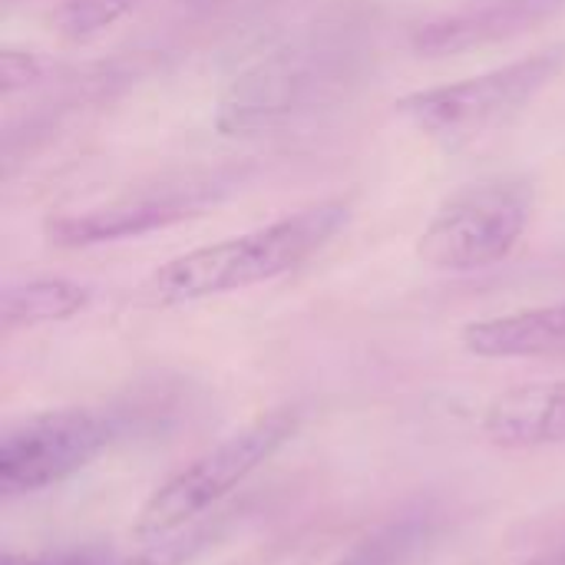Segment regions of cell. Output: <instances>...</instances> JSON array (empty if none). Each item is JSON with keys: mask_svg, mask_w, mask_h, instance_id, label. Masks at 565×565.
Returning <instances> with one entry per match:
<instances>
[{"mask_svg": "<svg viewBox=\"0 0 565 565\" xmlns=\"http://www.w3.org/2000/svg\"><path fill=\"white\" fill-rule=\"evenodd\" d=\"M367 60L364 36L348 23L315 26L242 70L218 96L222 136L275 132L341 96Z\"/></svg>", "mask_w": 565, "mask_h": 565, "instance_id": "1", "label": "cell"}, {"mask_svg": "<svg viewBox=\"0 0 565 565\" xmlns=\"http://www.w3.org/2000/svg\"><path fill=\"white\" fill-rule=\"evenodd\" d=\"M351 218V199H324L255 232L192 248L159 271L146 291L156 305H189L275 281L315 258Z\"/></svg>", "mask_w": 565, "mask_h": 565, "instance_id": "2", "label": "cell"}, {"mask_svg": "<svg viewBox=\"0 0 565 565\" xmlns=\"http://www.w3.org/2000/svg\"><path fill=\"white\" fill-rule=\"evenodd\" d=\"M563 70L565 43H556L480 76L407 93L397 99V113L430 139L467 142L520 116L563 76Z\"/></svg>", "mask_w": 565, "mask_h": 565, "instance_id": "3", "label": "cell"}, {"mask_svg": "<svg viewBox=\"0 0 565 565\" xmlns=\"http://www.w3.org/2000/svg\"><path fill=\"white\" fill-rule=\"evenodd\" d=\"M536 189L526 175H490L457 189L430 215L417 255L437 271H480L513 255L530 228Z\"/></svg>", "mask_w": 565, "mask_h": 565, "instance_id": "4", "label": "cell"}, {"mask_svg": "<svg viewBox=\"0 0 565 565\" xmlns=\"http://www.w3.org/2000/svg\"><path fill=\"white\" fill-rule=\"evenodd\" d=\"M298 411L278 407L255 417L212 450H205L199 460H192L146 500L136 520V536L159 540L182 533L189 523H195L202 513L222 503L232 490H238L262 463H268L298 434Z\"/></svg>", "mask_w": 565, "mask_h": 565, "instance_id": "5", "label": "cell"}, {"mask_svg": "<svg viewBox=\"0 0 565 565\" xmlns=\"http://www.w3.org/2000/svg\"><path fill=\"white\" fill-rule=\"evenodd\" d=\"M116 437V420L86 407L20 420L0 440V490L26 497L86 470Z\"/></svg>", "mask_w": 565, "mask_h": 565, "instance_id": "6", "label": "cell"}, {"mask_svg": "<svg viewBox=\"0 0 565 565\" xmlns=\"http://www.w3.org/2000/svg\"><path fill=\"white\" fill-rule=\"evenodd\" d=\"M228 179L199 175L172 185H159L139 195H122L86 212H66L43 222V235L60 248H89L119 238H139L156 228H169L182 218L199 215L209 202L225 192Z\"/></svg>", "mask_w": 565, "mask_h": 565, "instance_id": "7", "label": "cell"}, {"mask_svg": "<svg viewBox=\"0 0 565 565\" xmlns=\"http://www.w3.org/2000/svg\"><path fill=\"white\" fill-rule=\"evenodd\" d=\"M565 0H483L437 20H427L414 30L411 46L420 56H450L473 46H487L507 36L530 30L533 23L553 17Z\"/></svg>", "mask_w": 565, "mask_h": 565, "instance_id": "8", "label": "cell"}, {"mask_svg": "<svg viewBox=\"0 0 565 565\" xmlns=\"http://www.w3.org/2000/svg\"><path fill=\"white\" fill-rule=\"evenodd\" d=\"M480 430L503 450L565 444V381L513 387L490 401Z\"/></svg>", "mask_w": 565, "mask_h": 565, "instance_id": "9", "label": "cell"}, {"mask_svg": "<svg viewBox=\"0 0 565 565\" xmlns=\"http://www.w3.org/2000/svg\"><path fill=\"white\" fill-rule=\"evenodd\" d=\"M463 348L477 358H565V301L473 321Z\"/></svg>", "mask_w": 565, "mask_h": 565, "instance_id": "10", "label": "cell"}, {"mask_svg": "<svg viewBox=\"0 0 565 565\" xmlns=\"http://www.w3.org/2000/svg\"><path fill=\"white\" fill-rule=\"evenodd\" d=\"M89 288L66 278H30L10 285L0 298V328L7 334L30 331L40 324L66 321L89 305Z\"/></svg>", "mask_w": 565, "mask_h": 565, "instance_id": "11", "label": "cell"}, {"mask_svg": "<svg viewBox=\"0 0 565 565\" xmlns=\"http://www.w3.org/2000/svg\"><path fill=\"white\" fill-rule=\"evenodd\" d=\"M430 540V516H404L361 540L334 565H407Z\"/></svg>", "mask_w": 565, "mask_h": 565, "instance_id": "12", "label": "cell"}, {"mask_svg": "<svg viewBox=\"0 0 565 565\" xmlns=\"http://www.w3.org/2000/svg\"><path fill=\"white\" fill-rule=\"evenodd\" d=\"M146 0H60L50 23L70 43H89L126 20Z\"/></svg>", "mask_w": 565, "mask_h": 565, "instance_id": "13", "label": "cell"}, {"mask_svg": "<svg viewBox=\"0 0 565 565\" xmlns=\"http://www.w3.org/2000/svg\"><path fill=\"white\" fill-rule=\"evenodd\" d=\"M212 530H199V533H172V536H159L149 550L129 556V559H116L113 565H185L205 543H212Z\"/></svg>", "mask_w": 565, "mask_h": 565, "instance_id": "14", "label": "cell"}, {"mask_svg": "<svg viewBox=\"0 0 565 565\" xmlns=\"http://www.w3.org/2000/svg\"><path fill=\"white\" fill-rule=\"evenodd\" d=\"M43 60L30 50H13L7 46L0 53V89L3 96H13L17 89H26L33 86L36 79H43Z\"/></svg>", "mask_w": 565, "mask_h": 565, "instance_id": "15", "label": "cell"}, {"mask_svg": "<svg viewBox=\"0 0 565 565\" xmlns=\"http://www.w3.org/2000/svg\"><path fill=\"white\" fill-rule=\"evenodd\" d=\"M116 556L106 550H79V553H60V556H43V559H30V556H3L0 565H113Z\"/></svg>", "mask_w": 565, "mask_h": 565, "instance_id": "16", "label": "cell"}, {"mask_svg": "<svg viewBox=\"0 0 565 565\" xmlns=\"http://www.w3.org/2000/svg\"><path fill=\"white\" fill-rule=\"evenodd\" d=\"M530 565H565V553H559V556H546V559H536V563Z\"/></svg>", "mask_w": 565, "mask_h": 565, "instance_id": "17", "label": "cell"}]
</instances>
